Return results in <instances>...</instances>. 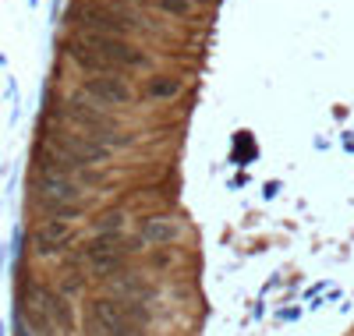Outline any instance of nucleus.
Returning a JSON list of instances; mask_svg holds the SVG:
<instances>
[{
	"instance_id": "obj_9",
	"label": "nucleus",
	"mask_w": 354,
	"mask_h": 336,
	"mask_svg": "<svg viewBox=\"0 0 354 336\" xmlns=\"http://www.w3.org/2000/svg\"><path fill=\"white\" fill-rule=\"evenodd\" d=\"M181 88L185 85H181L177 75H153L149 82H145V96H149V100H174Z\"/></svg>"
},
{
	"instance_id": "obj_4",
	"label": "nucleus",
	"mask_w": 354,
	"mask_h": 336,
	"mask_svg": "<svg viewBox=\"0 0 354 336\" xmlns=\"http://www.w3.org/2000/svg\"><path fill=\"white\" fill-rule=\"evenodd\" d=\"M78 39L88 46V50H96L103 60H110V64L117 71H131V68H149V53L131 46L128 39H117V36H100V32H78Z\"/></svg>"
},
{
	"instance_id": "obj_8",
	"label": "nucleus",
	"mask_w": 354,
	"mask_h": 336,
	"mask_svg": "<svg viewBox=\"0 0 354 336\" xmlns=\"http://www.w3.org/2000/svg\"><path fill=\"white\" fill-rule=\"evenodd\" d=\"M36 195H39V205L43 202H78L82 188L71 177H36Z\"/></svg>"
},
{
	"instance_id": "obj_2",
	"label": "nucleus",
	"mask_w": 354,
	"mask_h": 336,
	"mask_svg": "<svg viewBox=\"0 0 354 336\" xmlns=\"http://www.w3.org/2000/svg\"><path fill=\"white\" fill-rule=\"evenodd\" d=\"M64 117L75 120L78 128H85V135H93L96 142H103L106 149L113 145H131V135L121 131V124H117V117H110L103 106L96 103H82V100H68L64 106Z\"/></svg>"
},
{
	"instance_id": "obj_11",
	"label": "nucleus",
	"mask_w": 354,
	"mask_h": 336,
	"mask_svg": "<svg viewBox=\"0 0 354 336\" xmlns=\"http://www.w3.org/2000/svg\"><path fill=\"white\" fill-rule=\"evenodd\" d=\"M93 230L96 234H124V212L121 209H106L93 220Z\"/></svg>"
},
{
	"instance_id": "obj_13",
	"label": "nucleus",
	"mask_w": 354,
	"mask_h": 336,
	"mask_svg": "<svg viewBox=\"0 0 354 336\" xmlns=\"http://www.w3.org/2000/svg\"><path fill=\"white\" fill-rule=\"evenodd\" d=\"M170 262H174L170 252H156V255H153V265H156V269H163V265H170Z\"/></svg>"
},
{
	"instance_id": "obj_5",
	"label": "nucleus",
	"mask_w": 354,
	"mask_h": 336,
	"mask_svg": "<svg viewBox=\"0 0 354 336\" xmlns=\"http://www.w3.org/2000/svg\"><path fill=\"white\" fill-rule=\"evenodd\" d=\"M82 93L93 100L96 106H128L135 103V88L121 75H100V78H85Z\"/></svg>"
},
{
	"instance_id": "obj_10",
	"label": "nucleus",
	"mask_w": 354,
	"mask_h": 336,
	"mask_svg": "<svg viewBox=\"0 0 354 336\" xmlns=\"http://www.w3.org/2000/svg\"><path fill=\"white\" fill-rule=\"evenodd\" d=\"M43 212H46V220H78L82 216V212H85V205L82 202H43L39 205Z\"/></svg>"
},
{
	"instance_id": "obj_1",
	"label": "nucleus",
	"mask_w": 354,
	"mask_h": 336,
	"mask_svg": "<svg viewBox=\"0 0 354 336\" xmlns=\"http://www.w3.org/2000/svg\"><path fill=\"white\" fill-rule=\"evenodd\" d=\"M68 25H78L82 32H100V36H117V39H124L142 28V21L135 15L110 8L103 0H75L68 8Z\"/></svg>"
},
{
	"instance_id": "obj_14",
	"label": "nucleus",
	"mask_w": 354,
	"mask_h": 336,
	"mask_svg": "<svg viewBox=\"0 0 354 336\" xmlns=\"http://www.w3.org/2000/svg\"><path fill=\"white\" fill-rule=\"evenodd\" d=\"M113 4H135V0H113Z\"/></svg>"
},
{
	"instance_id": "obj_3",
	"label": "nucleus",
	"mask_w": 354,
	"mask_h": 336,
	"mask_svg": "<svg viewBox=\"0 0 354 336\" xmlns=\"http://www.w3.org/2000/svg\"><path fill=\"white\" fill-rule=\"evenodd\" d=\"M43 142L50 149H57L61 156H68L75 167H96L110 160V149L103 142H96L93 135H75L64 128H43Z\"/></svg>"
},
{
	"instance_id": "obj_12",
	"label": "nucleus",
	"mask_w": 354,
	"mask_h": 336,
	"mask_svg": "<svg viewBox=\"0 0 354 336\" xmlns=\"http://www.w3.org/2000/svg\"><path fill=\"white\" fill-rule=\"evenodd\" d=\"M153 8L174 18H188L192 15V0H153Z\"/></svg>"
},
{
	"instance_id": "obj_6",
	"label": "nucleus",
	"mask_w": 354,
	"mask_h": 336,
	"mask_svg": "<svg viewBox=\"0 0 354 336\" xmlns=\"http://www.w3.org/2000/svg\"><path fill=\"white\" fill-rule=\"evenodd\" d=\"M181 223L170 220V216H142L138 220V241L149 244V248H167V244H177L181 241Z\"/></svg>"
},
{
	"instance_id": "obj_7",
	"label": "nucleus",
	"mask_w": 354,
	"mask_h": 336,
	"mask_svg": "<svg viewBox=\"0 0 354 336\" xmlns=\"http://www.w3.org/2000/svg\"><path fill=\"white\" fill-rule=\"evenodd\" d=\"M71 241V227L64 220H43L32 234V244H36V252L39 255H57V252H64V244Z\"/></svg>"
}]
</instances>
